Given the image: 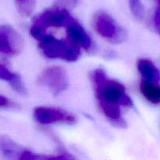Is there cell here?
I'll return each instance as SVG.
<instances>
[{"mask_svg":"<svg viewBox=\"0 0 160 160\" xmlns=\"http://www.w3.org/2000/svg\"><path fill=\"white\" fill-rule=\"evenodd\" d=\"M91 81L102 112L112 124L124 128L127 123L122 118L120 106H133L132 100L126 93L124 86L108 78L102 69H95L91 73Z\"/></svg>","mask_w":160,"mask_h":160,"instance_id":"obj_1","label":"cell"},{"mask_svg":"<svg viewBox=\"0 0 160 160\" xmlns=\"http://www.w3.org/2000/svg\"><path fill=\"white\" fill-rule=\"evenodd\" d=\"M72 17L66 8L55 6L46 9L35 17L33 21L30 33L33 38L38 40L42 36L46 34V30L50 28H63L73 22Z\"/></svg>","mask_w":160,"mask_h":160,"instance_id":"obj_2","label":"cell"},{"mask_svg":"<svg viewBox=\"0 0 160 160\" xmlns=\"http://www.w3.org/2000/svg\"><path fill=\"white\" fill-rule=\"evenodd\" d=\"M39 48L45 56L73 62L79 58L81 49L72 45L68 40H59L50 34H45L38 40Z\"/></svg>","mask_w":160,"mask_h":160,"instance_id":"obj_3","label":"cell"},{"mask_svg":"<svg viewBox=\"0 0 160 160\" xmlns=\"http://www.w3.org/2000/svg\"><path fill=\"white\" fill-rule=\"evenodd\" d=\"M92 24L95 31L109 42L118 44L126 39L125 30L106 12L98 11L95 12L93 16Z\"/></svg>","mask_w":160,"mask_h":160,"instance_id":"obj_4","label":"cell"},{"mask_svg":"<svg viewBox=\"0 0 160 160\" xmlns=\"http://www.w3.org/2000/svg\"><path fill=\"white\" fill-rule=\"evenodd\" d=\"M38 83L49 89L54 95H59L68 88V75L61 67L53 66L47 67L39 75Z\"/></svg>","mask_w":160,"mask_h":160,"instance_id":"obj_5","label":"cell"},{"mask_svg":"<svg viewBox=\"0 0 160 160\" xmlns=\"http://www.w3.org/2000/svg\"><path fill=\"white\" fill-rule=\"evenodd\" d=\"M34 117L41 124L73 125L77 122V117L73 113L56 107L38 106L34 110Z\"/></svg>","mask_w":160,"mask_h":160,"instance_id":"obj_6","label":"cell"},{"mask_svg":"<svg viewBox=\"0 0 160 160\" xmlns=\"http://www.w3.org/2000/svg\"><path fill=\"white\" fill-rule=\"evenodd\" d=\"M23 39L9 25L0 26V55L14 56L21 52Z\"/></svg>","mask_w":160,"mask_h":160,"instance_id":"obj_7","label":"cell"},{"mask_svg":"<svg viewBox=\"0 0 160 160\" xmlns=\"http://www.w3.org/2000/svg\"><path fill=\"white\" fill-rule=\"evenodd\" d=\"M67 40L73 45L78 48L79 49L84 48L85 50H89L92 48V41L90 36L84 31V28L78 21L73 20L69 23L67 27Z\"/></svg>","mask_w":160,"mask_h":160,"instance_id":"obj_8","label":"cell"},{"mask_svg":"<svg viewBox=\"0 0 160 160\" xmlns=\"http://www.w3.org/2000/svg\"><path fill=\"white\" fill-rule=\"evenodd\" d=\"M0 80L9 83L12 88L20 95L27 94V89L20 75L11 71L7 63L4 62H0Z\"/></svg>","mask_w":160,"mask_h":160,"instance_id":"obj_9","label":"cell"},{"mask_svg":"<svg viewBox=\"0 0 160 160\" xmlns=\"http://www.w3.org/2000/svg\"><path fill=\"white\" fill-rule=\"evenodd\" d=\"M137 68L143 80L156 83L160 81L159 70L150 59H138L137 62Z\"/></svg>","mask_w":160,"mask_h":160,"instance_id":"obj_10","label":"cell"},{"mask_svg":"<svg viewBox=\"0 0 160 160\" xmlns=\"http://www.w3.org/2000/svg\"><path fill=\"white\" fill-rule=\"evenodd\" d=\"M23 150L10 138L6 135H0V152L3 156L8 159H20Z\"/></svg>","mask_w":160,"mask_h":160,"instance_id":"obj_11","label":"cell"},{"mask_svg":"<svg viewBox=\"0 0 160 160\" xmlns=\"http://www.w3.org/2000/svg\"><path fill=\"white\" fill-rule=\"evenodd\" d=\"M142 95L152 104H160V85L156 82L142 80L140 84Z\"/></svg>","mask_w":160,"mask_h":160,"instance_id":"obj_12","label":"cell"},{"mask_svg":"<svg viewBox=\"0 0 160 160\" xmlns=\"http://www.w3.org/2000/svg\"><path fill=\"white\" fill-rule=\"evenodd\" d=\"M17 9L22 17H28L34 11L35 0H15Z\"/></svg>","mask_w":160,"mask_h":160,"instance_id":"obj_13","label":"cell"},{"mask_svg":"<svg viewBox=\"0 0 160 160\" xmlns=\"http://www.w3.org/2000/svg\"><path fill=\"white\" fill-rule=\"evenodd\" d=\"M132 13L138 19H143L145 16V9L141 0H128Z\"/></svg>","mask_w":160,"mask_h":160,"instance_id":"obj_14","label":"cell"},{"mask_svg":"<svg viewBox=\"0 0 160 160\" xmlns=\"http://www.w3.org/2000/svg\"><path fill=\"white\" fill-rule=\"evenodd\" d=\"M58 6L63 8H73L78 3V0H57Z\"/></svg>","mask_w":160,"mask_h":160,"instance_id":"obj_15","label":"cell"},{"mask_svg":"<svg viewBox=\"0 0 160 160\" xmlns=\"http://www.w3.org/2000/svg\"><path fill=\"white\" fill-rule=\"evenodd\" d=\"M153 23H154L155 29L160 36V9L158 7L155 10L154 16H153Z\"/></svg>","mask_w":160,"mask_h":160,"instance_id":"obj_16","label":"cell"},{"mask_svg":"<svg viewBox=\"0 0 160 160\" xmlns=\"http://www.w3.org/2000/svg\"><path fill=\"white\" fill-rule=\"evenodd\" d=\"M11 105L9 99L4 96L0 95V107H6V106H9Z\"/></svg>","mask_w":160,"mask_h":160,"instance_id":"obj_17","label":"cell"},{"mask_svg":"<svg viewBox=\"0 0 160 160\" xmlns=\"http://www.w3.org/2000/svg\"><path fill=\"white\" fill-rule=\"evenodd\" d=\"M155 2H156V5H157V7L160 9V0H155Z\"/></svg>","mask_w":160,"mask_h":160,"instance_id":"obj_18","label":"cell"}]
</instances>
